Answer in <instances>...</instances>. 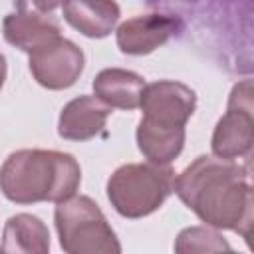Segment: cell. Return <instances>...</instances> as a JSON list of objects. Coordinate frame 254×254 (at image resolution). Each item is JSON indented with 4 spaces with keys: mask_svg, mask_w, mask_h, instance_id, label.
I'll list each match as a JSON object with an SVG mask.
<instances>
[{
    "mask_svg": "<svg viewBox=\"0 0 254 254\" xmlns=\"http://www.w3.org/2000/svg\"><path fill=\"white\" fill-rule=\"evenodd\" d=\"M175 192V171L157 163H127L107 179V198L117 214L143 218L159 210Z\"/></svg>",
    "mask_w": 254,
    "mask_h": 254,
    "instance_id": "obj_3",
    "label": "cell"
},
{
    "mask_svg": "<svg viewBox=\"0 0 254 254\" xmlns=\"http://www.w3.org/2000/svg\"><path fill=\"white\" fill-rule=\"evenodd\" d=\"M54 222L60 246L67 254H119L121 244L101 208L85 194L58 202Z\"/></svg>",
    "mask_w": 254,
    "mask_h": 254,
    "instance_id": "obj_4",
    "label": "cell"
},
{
    "mask_svg": "<svg viewBox=\"0 0 254 254\" xmlns=\"http://www.w3.org/2000/svg\"><path fill=\"white\" fill-rule=\"evenodd\" d=\"M143 75L123 69V67H105L93 79V93L111 109H137L145 89Z\"/></svg>",
    "mask_w": 254,
    "mask_h": 254,
    "instance_id": "obj_12",
    "label": "cell"
},
{
    "mask_svg": "<svg viewBox=\"0 0 254 254\" xmlns=\"http://www.w3.org/2000/svg\"><path fill=\"white\" fill-rule=\"evenodd\" d=\"M6 71H8V67H6V58L0 54V89H2L4 81H6Z\"/></svg>",
    "mask_w": 254,
    "mask_h": 254,
    "instance_id": "obj_17",
    "label": "cell"
},
{
    "mask_svg": "<svg viewBox=\"0 0 254 254\" xmlns=\"http://www.w3.org/2000/svg\"><path fill=\"white\" fill-rule=\"evenodd\" d=\"M0 250L10 254H48L50 230L44 220L34 214H14L4 224Z\"/></svg>",
    "mask_w": 254,
    "mask_h": 254,
    "instance_id": "obj_13",
    "label": "cell"
},
{
    "mask_svg": "<svg viewBox=\"0 0 254 254\" xmlns=\"http://www.w3.org/2000/svg\"><path fill=\"white\" fill-rule=\"evenodd\" d=\"M30 56V71L34 79L52 91L71 87L85 65V56L71 40L58 36L46 46L34 50Z\"/></svg>",
    "mask_w": 254,
    "mask_h": 254,
    "instance_id": "obj_6",
    "label": "cell"
},
{
    "mask_svg": "<svg viewBox=\"0 0 254 254\" xmlns=\"http://www.w3.org/2000/svg\"><path fill=\"white\" fill-rule=\"evenodd\" d=\"M248 167L236 159L196 157L175 177V192L206 226L250 238L254 200Z\"/></svg>",
    "mask_w": 254,
    "mask_h": 254,
    "instance_id": "obj_1",
    "label": "cell"
},
{
    "mask_svg": "<svg viewBox=\"0 0 254 254\" xmlns=\"http://www.w3.org/2000/svg\"><path fill=\"white\" fill-rule=\"evenodd\" d=\"M111 107L95 95H79L62 107L58 135L65 141H89L103 131Z\"/></svg>",
    "mask_w": 254,
    "mask_h": 254,
    "instance_id": "obj_10",
    "label": "cell"
},
{
    "mask_svg": "<svg viewBox=\"0 0 254 254\" xmlns=\"http://www.w3.org/2000/svg\"><path fill=\"white\" fill-rule=\"evenodd\" d=\"M62 14L73 30L99 40L115 30L121 8L115 0H64Z\"/></svg>",
    "mask_w": 254,
    "mask_h": 254,
    "instance_id": "obj_11",
    "label": "cell"
},
{
    "mask_svg": "<svg viewBox=\"0 0 254 254\" xmlns=\"http://www.w3.org/2000/svg\"><path fill=\"white\" fill-rule=\"evenodd\" d=\"M230 250V244L224 240L216 228L208 226H189L179 232L175 240V252L189 254V252H220Z\"/></svg>",
    "mask_w": 254,
    "mask_h": 254,
    "instance_id": "obj_15",
    "label": "cell"
},
{
    "mask_svg": "<svg viewBox=\"0 0 254 254\" xmlns=\"http://www.w3.org/2000/svg\"><path fill=\"white\" fill-rule=\"evenodd\" d=\"M185 127L179 129H167V127H157L147 121H139L135 139L137 147L143 153V157L151 163L157 165H171L183 151L185 147Z\"/></svg>",
    "mask_w": 254,
    "mask_h": 254,
    "instance_id": "obj_14",
    "label": "cell"
},
{
    "mask_svg": "<svg viewBox=\"0 0 254 254\" xmlns=\"http://www.w3.org/2000/svg\"><path fill=\"white\" fill-rule=\"evenodd\" d=\"M60 32V24L52 16H46V12L40 10H30L24 2H20V6L2 22L4 40L26 54H32L34 50L56 40L62 36Z\"/></svg>",
    "mask_w": 254,
    "mask_h": 254,
    "instance_id": "obj_9",
    "label": "cell"
},
{
    "mask_svg": "<svg viewBox=\"0 0 254 254\" xmlns=\"http://www.w3.org/2000/svg\"><path fill=\"white\" fill-rule=\"evenodd\" d=\"M139 107L143 109V121L157 127L179 129L192 117L196 109V93L181 81L159 79L145 85Z\"/></svg>",
    "mask_w": 254,
    "mask_h": 254,
    "instance_id": "obj_7",
    "label": "cell"
},
{
    "mask_svg": "<svg viewBox=\"0 0 254 254\" xmlns=\"http://www.w3.org/2000/svg\"><path fill=\"white\" fill-rule=\"evenodd\" d=\"M32 4L40 10V12H52V10H56L58 6H62L64 4V0H32Z\"/></svg>",
    "mask_w": 254,
    "mask_h": 254,
    "instance_id": "obj_16",
    "label": "cell"
},
{
    "mask_svg": "<svg viewBox=\"0 0 254 254\" xmlns=\"http://www.w3.org/2000/svg\"><path fill=\"white\" fill-rule=\"evenodd\" d=\"M254 143V101L252 79L238 81L228 97L226 113L218 119L210 149L220 159H250Z\"/></svg>",
    "mask_w": 254,
    "mask_h": 254,
    "instance_id": "obj_5",
    "label": "cell"
},
{
    "mask_svg": "<svg viewBox=\"0 0 254 254\" xmlns=\"http://www.w3.org/2000/svg\"><path fill=\"white\" fill-rule=\"evenodd\" d=\"M81 169L73 155L54 149H20L0 167V190L16 204L62 202L73 196Z\"/></svg>",
    "mask_w": 254,
    "mask_h": 254,
    "instance_id": "obj_2",
    "label": "cell"
},
{
    "mask_svg": "<svg viewBox=\"0 0 254 254\" xmlns=\"http://www.w3.org/2000/svg\"><path fill=\"white\" fill-rule=\"evenodd\" d=\"M181 30H183V22L179 16L159 14V12L141 14L119 24L115 32V42L121 54L145 56L165 46Z\"/></svg>",
    "mask_w": 254,
    "mask_h": 254,
    "instance_id": "obj_8",
    "label": "cell"
}]
</instances>
